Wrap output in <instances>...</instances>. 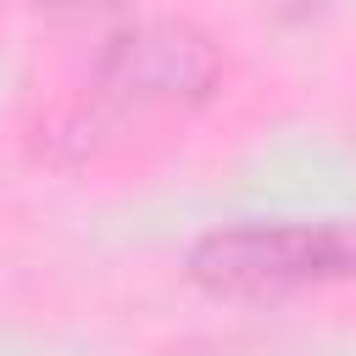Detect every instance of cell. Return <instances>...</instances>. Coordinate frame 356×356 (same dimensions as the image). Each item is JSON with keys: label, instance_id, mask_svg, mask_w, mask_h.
<instances>
[{"label": "cell", "instance_id": "6da1fadb", "mask_svg": "<svg viewBox=\"0 0 356 356\" xmlns=\"http://www.w3.org/2000/svg\"><path fill=\"white\" fill-rule=\"evenodd\" d=\"M189 278L211 295L256 300L356 278V234L328 222H239L189 245Z\"/></svg>", "mask_w": 356, "mask_h": 356}, {"label": "cell", "instance_id": "3957f363", "mask_svg": "<svg viewBox=\"0 0 356 356\" xmlns=\"http://www.w3.org/2000/svg\"><path fill=\"white\" fill-rule=\"evenodd\" d=\"M50 11H106V6H122V0H39Z\"/></svg>", "mask_w": 356, "mask_h": 356}, {"label": "cell", "instance_id": "7a4b0ae2", "mask_svg": "<svg viewBox=\"0 0 356 356\" xmlns=\"http://www.w3.org/2000/svg\"><path fill=\"white\" fill-rule=\"evenodd\" d=\"M217 78V56L200 33L172 28V22H145L128 28L106 44L100 56V83L117 100H200Z\"/></svg>", "mask_w": 356, "mask_h": 356}]
</instances>
